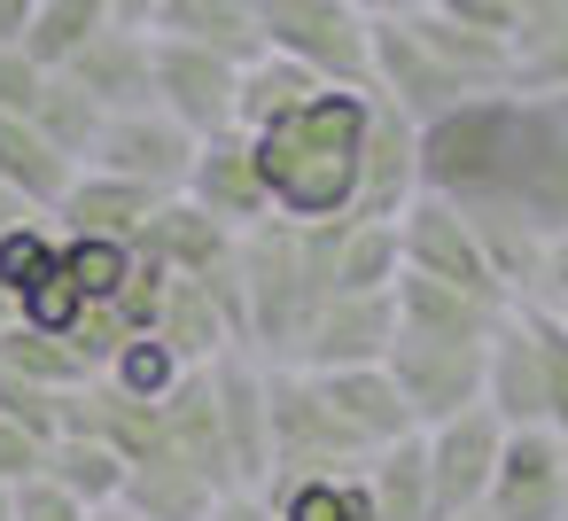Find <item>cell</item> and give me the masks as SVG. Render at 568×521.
<instances>
[{
    "mask_svg": "<svg viewBox=\"0 0 568 521\" xmlns=\"http://www.w3.org/2000/svg\"><path fill=\"white\" fill-rule=\"evenodd\" d=\"M366 118H374V94L320 86L312 102H296V110H281L273 125L250 133V156H257V180L273 195V218H296V226L351 218L358 164H366Z\"/></svg>",
    "mask_w": 568,
    "mask_h": 521,
    "instance_id": "7a4b0ae2",
    "label": "cell"
},
{
    "mask_svg": "<svg viewBox=\"0 0 568 521\" xmlns=\"http://www.w3.org/2000/svg\"><path fill=\"white\" fill-rule=\"evenodd\" d=\"M312 389H320V405L335 412V428L351 436V451H358V459H374V451H389V443L420 436V420H413V405L397 397L389 366H343V374H312Z\"/></svg>",
    "mask_w": 568,
    "mask_h": 521,
    "instance_id": "2e32d148",
    "label": "cell"
},
{
    "mask_svg": "<svg viewBox=\"0 0 568 521\" xmlns=\"http://www.w3.org/2000/svg\"><path fill=\"white\" fill-rule=\"evenodd\" d=\"M397 335H428V343H490L498 319L514 304H483L467 288H444V280H420V273H397Z\"/></svg>",
    "mask_w": 568,
    "mask_h": 521,
    "instance_id": "603a6c76",
    "label": "cell"
},
{
    "mask_svg": "<svg viewBox=\"0 0 568 521\" xmlns=\"http://www.w3.org/2000/svg\"><path fill=\"white\" fill-rule=\"evenodd\" d=\"M265 428H273V467H327V459H358L351 436L335 428V412L320 405L312 374L296 366H265Z\"/></svg>",
    "mask_w": 568,
    "mask_h": 521,
    "instance_id": "e0dca14e",
    "label": "cell"
},
{
    "mask_svg": "<svg viewBox=\"0 0 568 521\" xmlns=\"http://www.w3.org/2000/svg\"><path fill=\"white\" fill-rule=\"evenodd\" d=\"M420 9L467 24V32H490V40H521V17H514V0H420Z\"/></svg>",
    "mask_w": 568,
    "mask_h": 521,
    "instance_id": "f6af8a7d",
    "label": "cell"
},
{
    "mask_svg": "<svg viewBox=\"0 0 568 521\" xmlns=\"http://www.w3.org/2000/svg\"><path fill=\"white\" fill-rule=\"evenodd\" d=\"M156 343H164L180 366H211V358H226V350H234V327H226V311H219L211 280H180V273H172L164 311H156ZM242 358H250V350H242Z\"/></svg>",
    "mask_w": 568,
    "mask_h": 521,
    "instance_id": "4316f807",
    "label": "cell"
},
{
    "mask_svg": "<svg viewBox=\"0 0 568 521\" xmlns=\"http://www.w3.org/2000/svg\"><path fill=\"white\" fill-rule=\"evenodd\" d=\"M219 490L203 474H187L180 459H149V467H125V490H118V513L133 521H211Z\"/></svg>",
    "mask_w": 568,
    "mask_h": 521,
    "instance_id": "f1b7e54d",
    "label": "cell"
},
{
    "mask_svg": "<svg viewBox=\"0 0 568 521\" xmlns=\"http://www.w3.org/2000/svg\"><path fill=\"white\" fill-rule=\"evenodd\" d=\"M366 490H374V521H436L428 505V459H420V436L389 443L366 459Z\"/></svg>",
    "mask_w": 568,
    "mask_h": 521,
    "instance_id": "1f68e13d",
    "label": "cell"
},
{
    "mask_svg": "<svg viewBox=\"0 0 568 521\" xmlns=\"http://www.w3.org/2000/svg\"><path fill=\"white\" fill-rule=\"evenodd\" d=\"M63 79L102 110V118H125V110H156V32H125V24H102L71 63Z\"/></svg>",
    "mask_w": 568,
    "mask_h": 521,
    "instance_id": "7c38bea8",
    "label": "cell"
},
{
    "mask_svg": "<svg viewBox=\"0 0 568 521\" xmlns=\"http://www.w3.org/2000/svg\"><path fill=\"white\" fill-rule=\"evenodd\" d=\"M366 94H382L397 118H413V125H436V118H452L459 102H475L428 48H420V32L405 24V17H389V24H374V79H366Z\"/></svg>",
    "mask_w": 568,
    "mask_h": 521,
    "instance_id": "9c48e42d",
    "label": "cell"
},
{
    "mask_svg": "<svg viewBox=\"0 0 568 521\" xmlns=\"http://www.w3.org/2000/svg\"><path fill=\"white\" fill-rule=\"evenodd\" d=\"M0 366L24 374V381H40V389H79V381H94L63 335H40V327H24V319L0 327Z\"/></svg>",
    "mask_w": 568,
    "mask_h": 521,
    "instance_id": "e575fe53",
    "label": "cell"
},
{
    "mask_svg": "<svg viewBox=\"0 0 568 521\" xmlns=\"http://www.w3.org/2000/svg\"><path fill=\"white\" fill-rule=\"evenodd\" d=\"M133 273V242H102V234H63V280L87 304H110Z\"/></svg>",
    "mask_w": 568,
    "mask_h": 521,
    "instance_id": "8d00e7d4",
    "label": "cell"
},
{
    "mask_svg": "<svg viewBox=\"0 0 568 521\" xmlns=\"http://www.w3.org/2000/svg\"><path fill=\"white\" fill-rule=\"evenodd\" d=\"M149 32H156V40L211 48V55H226L234 71H250V63L265 55V32H257V0H164Z\"/></svg>",
    "mask_w": 568,
    "mask_h": 521,
    "instance_id": "d4e9b609",
    "label": "cell"
},
{
    "mask_svg": "<svg viewBox=\"0 0 568 521\" xmlns=\"http://www.w3.org/2000/svg\"><path fill=\"white\" fill-rule=\"evenodd\" d=\"M164 459H180L187 474H203L219 498L234 490V467H226V436H219V397H211V366H187L164 397Z\"/></svg>",
    "mask_w": 568,
    "mask_h": 521,
    "instance_id": "d6986e66",
    "label": "cell"
},
{
    "mask_svg": "<svg viewBox=\"0 0 568 521\" xmlns=\"http://www.w3.org/2000/svg\"><path fill=\"white\" fill-rule=\"evenodd\" d=\"M0 521H9V482H0Z\"/></svg>",
    "mask_w": 568,
    "mask_h": 521,
    "instance_id": "680465c9",
    "label": "cell"
},
{
    "mask_svg": "<svg viewBox=\"0 0 568 521\" xmlns=\"http://www.w3.org/2000/svg\"><path fill=\"white\" fill-rule=\"evenodd\" d=\"M9 521H94L71 490H55L48 474H32V482H17L9 490Z\"/></svg>",
    "mask_w": 568,
    "mask_h": 521,
    "instance_id": "ee69618b",
    "label": "cell"
},
{
    "mask_svg": "<svg viewBox=\"0 0 568 521\" xmlns=\"http://www.w3.org/2000/svg\"><path fill=\"white\" fill-rule=\"evenodd\" d=\"M187 164H195V133L172 125L164 110H125V118H102L94 149H87V172H118L149 195H180L187 187Z\"/></svg>",
    "mask_w": 568,
    "mask_h": 521,
    "instance_id": "52a82bcc",
    "label": "cell"
},
{
    "mask_svg": "<svg viewBox=\"0 0 568 521\" xmlns=\"http://www.w3.org/2000/svg\"><path fill=\"white\" fill-rule=\"evenodd\" d=\"M452 521H490V513H452Z\"/></svg>",
    "mask_w": 568,
    "mask_h": 521,
    "instance_id": "91938a15",
    "label": "cell"
},
{
    "mask_svg": "<svg viewBox=\"0 0 568 521\" xmlns=\"http://www.w3.org/2000/svg\"><path fill=\"white\" fill-rule=\"evenodd\" d=\"M397 343V296H327L320 319L296 343V374H343V366H382Z\"/></svg>",
    "mask_w": 568,
    "mask_h": 521,
    "instance_id": "30bf717a",
    "label": "cell"
},
{
    "mask_svg": "<svg viewBox=\"0 0 568 521\" xmlns=\"http://www.w3.org/2000/svg\"><path fill=\"white\" fill-rule=\"evenodd\" d=\"M55 265H63V234H55L48 218H24V226L0 234V288H9V296L40 288Z\"/></svg>",
    "mask_w": 568,
    "mask_h": 521,
    "instance_id": "74e56055",
    "label": "cell"
},
{
    "mask_svg": "<svg viewBox=\"0 0 568 521\" xmlns=\"http://www.w3.org/2000/svg\"><path fill=\"white\" fill-rule=\"evenodd\" d=\"M0 180L24 195L32 218H48V211L63 203V187L79 180V164H71L63 149H48L32 118H9V110H0Z\"/></svg>",
    "mask_w": 568,
    "mask_h": 521,
    "instance_id": "83f0119b",
    "label": "cell"
},
{
    "mask_svg": "<svg viewBox=\"0 0 568 521\" xmlns=\"http://www.w3.org/2000/svg\"><path fill=\"white\" fill-rule=\"evenodd\" d=\"M413 195H420V125L397 118V110L374 94V118H366V164H358V203H351V218H397Z\"/></svg>",
    "mask_w": 568,
    "mask_h": 521,
    "instance_id": "ac0fdd59",
    "label": "cell"
},
{
    "mask_svg": "<svg viewBox=\"0 0 568 521\" xmlns=\"http://www.w3.org/2000/svg\"><path fill=\"white\" fill-rule=\"evenodd\" d=\"M133 257H149V265H164V273H180V280H203V273H219V265L234 257V234H226L211 211H195L187 195H164V203L141 218Z\"/></svg>",
    "mask_w": 568,
    "mask_h": 521,
    "instance_id": "44dd1931",
    "label": "cell"
},
{
    "mask_svg": "<svg viewBox=\"0 0 568 521\" xmlns=\"http://www.w3.org/2000/svg\"><path fill=\"white\" fill-rule=\"evenodd\" d=\"M195 211H211L226 234H250L257 218H273V195L257 180V156H250V133L226 125L211 141H195V164H187V187H180Z\"/></svg>",
    "mask_w": 568,
    "mask_h": 521,
    "instance_id": "5bb4252c",
    "label": "cell"
},
{
    "mask_svg": "<svg viewBox=\"0 0 568 521\" xmlns=\"http://www.w3.org/2000/svg\"><path fill=\"white\" fill-rule=\"evenodd\" d=\"M234 86H242V71L226 55L187 48V40H156V110L172 125H187L195 141L234 125Z\"/></svg>",
    "mask_w": 568,
    "mask_h": 521,
    "instance_id": "4fadbf2b",
    "label": "cell"
},
{
    "mask_svg": "<svg viewBox=\"0 0 568 521\" xmlns=\"http://www.w3.org/2000/svg\"><path fill=\"white\" fill-rule=\"evenodd\" d=\"M40 86H48V71H40L24 48H0V110H9V118H32Z\"/></svg>",
    "mask_w": 568,
    "mask_h": 521,
    "instance_id": "bcb514c9",
    "label": "cell"
},
{
    "mask_svg": "<svg viewBox=\"0 0 568 521\" xmlns=\"http://www.w3.org/2000/svg\"><path fill=\"white\" fill-rule=\"evenodd\" d=\"M211 397H219V436H226V467L234 490H265L273 474V428H265V358H211Z\"/></svg>",
    "mask_w": 568,
    "mask_h": 521,
    "instance_id": "9a60e30c",
    "label": "cell"
},
{
    "mask_svg": "<svg viewBox=\"0 0 568 521\" xmlns=\"http://www.w3.org/2000/svg\"><path fill=\"white\" fill-rule=\"evenodd\" d=\"M24 218H32V211H24V195H17L9 180H0V234H9V226H24Z\"/></svg>",
    "mask_w": 568,
    "mask_h": 521,
    "instance_id": "11a10c76",
    "label": "cell"
},
{
    "mask_svg": "<svg viewBox=\"0 0 568 521\" xmlns=\"http://www.w3.org/2000/svg\"><path fill=\"white\" fill-rule=\"evenodd\" d=\"M521 32H545V24H568V0H514Z\"/></svg>",
    "mask_w": 568,
    "mask_h": 521,
    "instance_id": "816d5d0a",
    "label": "cell"
},
{
    "mask_svg": "<svg viewBox=\"0 0 568 521\" xmlns=\"http://www.w3.org/2000/svg\"><path fill=\"white\" fill-rule=\"evenodd\" d=\"M63 397H71V389H40V381H24V374L0 366V420H17V428L40 436V443L63 436Z\"/></svg>",
    "mask_w": 568,
    "mask_h": 521,
    "instance_id": "b9f144b4",
    "label": "cell"
},
{
    "mask_svg": "<svg viewBox=\"0 0 568 521\" xmlns=\"http://www.w3.org/2000/svg\"><path fill=\"white\" fill-rule=\"evenodd\" d=\"M312 94H320V79H312V71H296V63H281V55H257V63L242 71V86H234V125H242V133H257V125H273L281 110L312 102Z\"/></svg>",
    "mask_w": 568,
    "mask_h": 521,
    "instance_id": "836d02e7",
    "label": "cell"
},
{
    "mask_svg": "<svg viewBox=\"0 0 568 521\" xmlns=\"http://www.w3.org/2000/svg\"><path fill=\"white\" fill-rule=\"evenodd\" d=\"M560 521H568V490H560Z\"/></svg>",
    "mask_w": 568,
    "mask_h": 521,
    "instance_id": "6125c7cd",
    "label": "cell"
},
{
    "mask_svg": "<svg viewBox=\"0 0 568 521\" xmlns=\"http://www.w3.org/2000/svg\"><path fill=\"white\" fill-rule=\"evenodd\" d=\"M32 474H48V443L40 436H24L17 420H0V482H32Z\"/></svg>",
    "mask_w": 568,
    "mask_h": 521,
    "instance_id": "7dc6e473",
    "label": "cell"
},
{
    "mask_svg": "<svg viewBox=\"0 0 568 521\" xmlns=\"http://www.w3.org/2000/svg\"><path fill=\"white\" fill-rule=\"evenodd\" d=\"M257 498H265V513H273V521H374L366 459H327V467H273Z\"/></svg>",
    "mask_w": 568,
    "mask_h": 521,
    "instance_id": "ffe728a7",
    "label": "cell"
},
{
    "mask_svg": "<svg viewBox=\"0 0 568 521\" xmlns=\"http://www.w3.org/2000/svg\"><path fill=\"white\" fill-rule=\"evenodd\" d=\"M483 405L498 412V428H545V366H537V335H529L521 304L498 319V335L483 350Z\"/></svg>",
    "mask_w": 568,
    "mask_h": 521,
    "instance_id": "7402d4cb",
    "label": "cell"
},
{
    "mask_svg": "<svg viewBox=\"0 0 568 521\" xmlns=\"http://www.w3.org/2000/svg\"><path fill=\"white\" fill-rule=\"evenodd\" d=\"M79 311H87V296L63 280V265H55L40 288H24V296H17V319H24V327H40V335H71V327H79Z\"/></svg>",
    "mask_w": 568,
    "mask_h": 521,
    "instance_id": "7bdbcfd3",
    "label": "cell"
},
{
    "mask_svg": "<svg viewBox=\"0 0 568 521\" xmlns=\"http://www.w3.org/2000/svg\"><path fill=\"white\" fill-rule=\"evenodd\" d=\"M156 9H164V0H110V24H125V32H149V24H156Z\"/></svg>",
    "mask_w": 568,
    "mask_h": 521,
    "instance_id": "db71d44e",
    "label": "cell"
},
{
    "mask_svg": "<svg viewBox=\"0 0 568 521\" xmlns=\"http://www.w3.org/2000/svg\"><path fill=\"white\" fill-rule=\"evenodd\" d=\"M529 335H537V366H545V428L568 443V327L552 304H521Z\"/></svg>",
    "mask_w": 568,
    "mask_h": 521,
    "instance_id": "f35d334b",
    "label": "cell"
},
{
    "mask_svg": "<svg viewBox=\"0 0 568 521\" xmlns=\"http://www.w3.org/2000/svg\"><path fill=\"white\" fill-rule=\"evenodd\" d=\"M156 203H164V195H149V187H133V180H118V172H87V164H79V180L63 187V203L48 211V226H55V234L133 242V234H141V218H149Z\"/></svg>",
    "mask_w": 568,
    "mask_h": 521,
    "instance_id": "cb8c5ba5",
    "label": "cell"
},
{
    "mask_svg": "<svg viewBox=\"0 0 568 521\" xmlns=\"http://www.w3.org/2000/svg\"><path fill=\"white\" fill-rule=\"evenodd\" d=\"M32 17H40V0H0V48H24Z\"/></svg>",
    "mask_w": 568,
    "mask_h": 521,
    "instance_id": "681fc988",
    "label": "cell"
},
{
    "mask_svg": "<svg viewBox=\"0 0 568 521\" xmlns=\"http://www.w3.org/2000/svg\"><path fill=\"white\" fill-rule=\"evenodd\" d=\"M420 187L459 211H514L545 242L568 234V94H475L420 125Z\"/></svg>",
    "mask_w": 568,
    "mask_h": 521,
    "instance_id": "6da1fadb",
    "label": "cell"
},
{
    "mask_svg": "<svg viewBox=\"0 0 568 521\" xmlns=\"http://www.w3.org/2000/svg\"><path fill=\"white\" fill-rule=\"evenodd\" d=\"M102 24H110V0H40V17H32V32H24V55H32L40 71H63Z\"/></svg>",
    "mask_w": 568,
    "mask_h": 521,
    "instance_id": "d6a6232c",
    "label": "cell"
},
{
    "mask_svg": "<svg viewBox=\"0 0 568 521\" xmlns=\"http://www.w3.org/2000/svg\"><path fill=\"white\" fill-rule=\"evenodd\" d=\"M180 374H187V366H180V358H172L156 335H133V343H125V350L102 366V381H118V389H125V397H141V405H156V397H164Z\"/></svg>",
    "mask_w": 568,
    "mask_h": 521,
    "instance_id": "ab89813d",
    "label": "cell"
},
{
    "mask_svg": "<svg viewBox=\"0 0 568 521\" xmlns=\"http://www.w3.org/2000/svg\"><path fill=\"white\" fill-rule=\"evenodd\" d=\"M9 319H17V296H9V288H0V327H9Z\"/></svg>",
    "mask_w": 568,
    "mask_h": 521,
    "instance_id": "9f6ffc18",
    "label": "cell"
},
{
    "mask_svg": "<svg viewBox=\"0 0 568 521\" xmlns=\"http://www.w3.org/2000/svg\"><path fill=\"white\" fill-rule=\"evenodd\" d=\"M211 521H273V513H265V498H257V490H226V498L211 505Z\"/></svg>",
    "mask_w": 568,
    "mask_h": 521,
    "instance_id": "f907efd6",
    "label": "cell"
},
{
    "mask_svg": "<svg viewBox=\"0 0 568 521\" xmlns=\"http://www.w3.org/2000/svg\"><path fill=\"white\" fill-rule=\"evenodd\" d=\"M335 9H351V17H366V24H389V17H413L420 0H335Z\"/></svg>",
    "mask_w": 568,
    "mask_h": 521,
    "instance_id": "f5cc1de1",
    "label": "cell"
},
{
    "mask_svg": "<svg viewBox=\"0 0 568 521\" xmlns=\"http://www.w3.org/2000/svg\"><path fill=\"white\" fill-rule=\"evenodd\" d=\"M498 443H506V428H498L490 405H467V412L420 428V459H428V505H436V521H452V513H483L490 474H498Z\"/></svg>",
    "mask_w": 568,
    "mask_h": 521,
    "instance_id": "8992f818",
    "label": "cell"
},
{
    "mask_svg": "<svg viewBox=\"0 0 568 521\" xmlns=\"http://www.w3.org/2000/svg\"><path fill=\"white\" fill-rule=\"evenodd\" d=\"M94 521H133V513H118V505H110V513H94Z\"/></svg>",
    "mask_w": 568,
    "mask_h": 521,
    "instance_id": "6f0895ef",
    "label": "cell"
},
{
    "mask_svg": "<svg viewBox=\"0 0 568 521\" xmlns=\"http://www.w3.org/2000/svg\"><path fill=\"white\" fill-rule=\"evenodd\" d=\"M32 125H40L48 149H63L71 164H87V149H94V133H102V110H94L63 71H48V86H40V102H32Z\"/></svg>",
    "mask_w": 568,
    "mask_h": 521,
    "instance_id": "d590c367",
    "label": "cell"
},
{
    "mask_svg": "<svg viewBox=\"0 0 568 521\" xmlns=\"http://www.w3.org/2000/svg\"><path fill=\"white\" fill-rule=\"evenodd\" d=\"M529 304H568V234L545 242V265H537V296Z\"/></svg>",
    "mask_w": 568,
    "mask_h": 521,
    "instance_id": "c3c4849f",
    "label": "cell"
},
{
    "mask_svg": "<svg viewBox=\"0 0 568 521\" xmlns=\"http://www.w3.org/2000/svg\"><path fill=\"white\" fill-rule=\"evenodd\" d=\"M257 32H265V55L312 71L320 86L366 94L374 79V24L335 9V0H257Z\"/></svg>",
    "mask_w": 568,
    "mask_h": 521,
    "instance_id": "277c9868",
    "label": "cell"
},
{
    "mask_svg": "<svg viewBox=\"0 0 568 521\" xmlns=\"http://www.w3.org/2000/svg\"><path fill=\"white\" fill-rule=\"evenodd\" d=\"M552 311H560V327H568V304H552Z\"/></svg>",
    "mask_w": 568,
    "mask_h": 521,
    "instance_id": "94428289",
    "label": "cell"
},
{
    "mask_svg": "<svg viewBox=\"0 0 568 521\" xmlns=\"http://www.w3.org/2000/svg\"><path fill=\"white\" fill-rule=\"evenodd\" d=\"M483 350H490V343H428V335H397L382 366H389L397 397L413 405V420L436 428V420L483 405Z\"/></svg>",
    "mask_w": 568,
    "mask_h": 521,
    "instance_id": "ba28073f",
    "label": "cell"
},
{
    "mask_svg": "<svg viewBox=\"0 0 568 521\" xmlns=\"http://www.w3.org/2000/svg\"><path fill=\"white\" fill-rule=\"evenodd\" d=\"M48 482L71 490L87 513H110L118 490H125V459H118L110 443H94V436H55V443H48Z\"/></svg>",
    "mask_w": 568,
    "mask_h": 521,
    "instance_id": "4dcf8cb0",
    "label": "cell"
},
{
    "mask_svg": "<svg viewBox=\"0 0 568 521\" xmlns=\"http://www.w3.org/2000/svg\"><path fill=\"white\" fill-rule=\"evenodd\" d=\"M514 86L521 94H568V24H545V32L514 40Z\"/></svg>",
    "mask_w": 568,
    "mask_h": 521,
    "instance_id": "60d3db41",
    "label": "cell"
},
{
    "mask_svg": "<svg viewBox=\"0 0 568 521\" xmlns=\"http://www.w3.org/2000/svg\"><path fill=\"white\" fill-rule=\"evenodd\" d=\"M405 249H397V218H343V249H335V296H382L397 288Z\"/></svg>",
    "mask_w": 568,
    "mask_h": 521,
    "instance_id": "f546056e",
    "label": "cell"
},
{
    "mask_svg": "<svg viewBox=\"0 0 568 521\" xmlns=\"http://www.w3.org/2000/svg\"><path fill=\"white\" fill-rule=\"evenodd\" d=\"M335 249H343V218H320V226L257 218L250 234H234V280H242L250 343L265 366H288L304 327L335 296Z\"/></svg>",
    "mask_w": 568,
    "mask_h": 521,
    "instance_id": "3957f363",
    "label": "cell"
},
{
    "mask_svg": "<svg viewBox=\"0 0 568 521\" xmlns=\"http://www.w3.org/2000/svg\"><path fill=\"white\" fill-rule=\"evenodd\" d=\"M397 249H405V273L444 280V288H467V296H483V304H506V288H498V273H490L475 226L459 218V203H444V195L420 187V195L397 211Z\"/></svg>",
    "mask_w": 568,
    "mask_h": 521,
    "instance_id": "5b68a950",
    "label": "cell"
},
{
    "mask_svg": "<svg viewBox=\"0 0 568 521\" xmlns=\"http://www.w3.org/2000/svg\"><path fill=\"white\" fill-rule=\"evenodd\" d=\"M560 490H568V443L552 428H506L483 513L490 521H560Z\"/></svg>",
    "mask_w": 568,
    "mask_h": 521,
    "instance_id": "8fae6325",
    "label": "cell"
},
{
    "mask_svg": "<svg viewBox=\"0 0 568 521\" xmlns=\"http://www.w3.org/2000/svg\"><path fill=\"white\" fill-rule=\"evenodd\" d=\"M405 24L420 32V48H428L467 94H498V86H514V40L467 32V24H452V17H436V9H413Z\"/></svg>",
    "mask_w": 568,
    "mask_h": 521,
    "instance_id": "484cf974",
    "label": "cell"
}]
</instances>
